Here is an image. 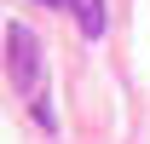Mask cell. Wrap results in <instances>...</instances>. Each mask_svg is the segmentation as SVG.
<instances>
[{
    "label": "cell",
    "mask_w": 150,
    "mask_h": 144,
    "mask_svg": "<svg viewBox=\"0 0 150 144\" xmlns=\"http://www.w3.org/2000/svg\"><path fill=\"white\" fill-rule=\"evenodd\" d=\"M6 69H12V87L18 92H40V35L29 23L6 29Z\"/></svg>",
    "instance_id": "obj_1"
},
{
    "label": "cell",
    "mask_w": 150,
    "mask_h": 144,
    "mask_svg": "<svg viewBox=\"0 0 150 144\" xmlns=\"http://www.w3.org/2000/svg\"><path fill=\"white\" fill-rule=\"evenodd\" d=\"M75 12V23H81V35L87 40H104V29H110V12H104V0H64Z\"/></svg>",
    "instance_id": "obj_2"
},
{
    "label": "cell",
    "mask_w": 150,
    "mask_h": 144,
    "mask_svg": "<svg viewBox=\"0 0 150 144\" xmlns=\"http://www.w3.org/2000/svg\"><path fill=\"white\" fill-rule=\"evenodd\" d=\"M40 6H64V0H40Z\"/></svg>",
    "instance_id": "obj_3"
}]
</instances>
